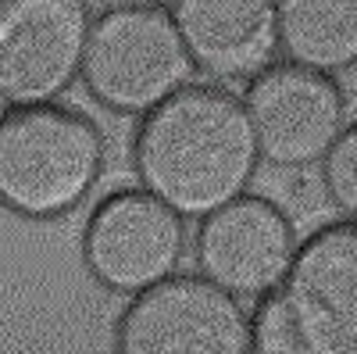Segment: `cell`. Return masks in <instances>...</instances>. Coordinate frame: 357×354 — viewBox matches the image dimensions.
<instances>
[{
    "label": "cell",
    "mask_w": 357,
    "mask_h": 354,
    "mask_svg": "<svg viewBox=\"0 0 357 354\" xmlns=\"http://www.w3.org/2000/svg\"><path fill=\"white\" fill-rule=\"evenodd\" d=\"M107 143L86 115L61 104L0 115V204L22 219L72 215L104 175Z\"/></svg>",
    "instance_id": "cell-3"
},
{
    "label": "cell",
    "mask_w": 357,
    "mask_h": 354,
    "mask_svg": "<svg viewBox=\"0 0 357 354\" xmlns=\"http://www.w3.org/2000/svg\"><path fill=\"white\" fill-rule=\"evenodd\" d=\"M172 25L193 72L250 82L279 57L275 0H172Z\"/></svg>",
    "instance_id": "cell-10"
},
{
    "label": "cell",
    "mask_w": 357,
    "mask_h": 354,
    "mask_svg": "<svg viewBox=\"0 0 357 354\" xmlns=\"http://www.w3.org/2000/svg\"><path fill=\"white\" fill-rule=\"evenodd\" d=\"M183 247V219L146 190H118L104 197L82 229V261L89 276L129 297L172 279Z\"/></svg>",
    "instance_id": "cell-7"
},
{
    "label": "cell",
    "mask_w": 357,
    "mask_h": 354,
    "mask_svg": "<svg viewBox=\"0 0 357 354\" xmlns=\"http://www.w3.org/2000/svg\"><path fill=\"white\" fill-rule=\"evenodd\" d=\"M86 4L100 11H132V8H165L172 0H86Z\"/></svg>",
    "instance_id": "cell-13"
},
{
    "label": "cell",
    "mask_w": 357,
    "mask_h": 354,
    "mask_svg": "<svg viewBox=\"0 0 357 354\" xmlns=\"http://www.w3.org/2000/svg\"><path fill=\"white\" fill-rule=\"evenodd\" d=\"M296 247V229L279 204L243 193L200 222L197 269L236 301L264 297L286 276Z\"/></svg>",
    "instance_id": "cell-9"
},
{
    "label": "cell",
    "mask_w": 357,
    "mask_h": 354,
    "mask_svg": "<svg viewBox=\"0 0 357 354\" xmlns=\"http://www.w3.org/2000/svg\"><path fill=\"white\" fill-rule=\"evenodd\" d=\"M275 29L289 65L321 75L357 65V0H275Z\"/></svg>",
    "instance_id": "cell-11"
},
{
    "label": "cell",
    "mask_w": 357,
    "mask_h": 354,
    "mask_svg": "<svg viewBox=\"0 0 357 354\" xmlns=\"http://www.w3.org/2000/svg\"><path fill=\"white\" fill-rule=\"evenodd\" d=\"M254 354H357V222L296 247L250 322Z\"/></svg>",
    "instance_id": "cell-2"
},
{
    "label": "cell",
    "mask_w": 357,
    "mask_h": 354,
    "mask_svg": "<svg viewBox=\"0 0 357 354\" xmlns=\"http://www.w3.org/2000/svg\"><path fill=\"white\" fill-rule=\"evenodd\" d=\"M321 183L329 200L336 204V212H343L347 222H357V122L343 126L336 143L325 151Z\"/></svg>",
    "instance_id": "cell-12"
},
{
    "label": "cell",
    "mask_w": 357,
    "mask_h": 354,
    "mask_svg": "<svg viewBox=\"0 0 357 354\" xmlns=\"http://www.w3.org/2000/svg\"><path fill=\"white\" fill-rule=\"evenodd\" d=\"M86 90L114 115H151L190 86L193 61L165 8L100 11L79 68Z\"/></svg>",
    "instance_id": "cell-4"
},
{
    "label": "cell",
    "mask_w": 357,
    "mask_h": 354,
    "mask_svg": "<svg viewBox=\"0 0 357 354\" xmlns=\"http://www.w3.org/2000/svg\"><path fill=\"white\" fill-rule=\"evenodd\" d=\"M257 154L279 168H304L325 158L347 126L343 90L333 75L275 61L243 90Z\"/></svg>",
    "instance_id": "cell-8"
},
{
    "label": "cell",
    "mask_w": 357,
    "mask_h": 354,
    "mask_svg": "<svg viewBox=\"0 0 357 354\" xmlns=\"http://www.w3.org/2000/svg\"><path fill=\"white\" fill-rule=\"evenodd\" d=\"M257 161L243 101L222 86H183L143 115L132 136L143 190L178 219H207L243 197Z\"/></svg>",
    "instance_id": "cell-1"
},
{
    "label": "cell",
    "mask_w": 357,
    "mask_h": 354,
    "mask_svg": "<svg viewBox=\"0 0 357 354\" xmlns=\"http://www.w3.org/2000/svg\"><path fill=\"white\" fill-rule=\"evenodd\" d=\"M89 25L86 0H0V101L57 104L79 79Z\"/></svg>",
    "instance_id": "cell-6"
},
{
    "label": "cell",
    "mask_w": 357,
    "mask_h": 354,
    "mask_svg": "<svg viewBox=\"0 0 357 354\" xmlns=\"http://www.w3.org/2000/svg\"><path fill=\"white\" fill-rule=\"evenodd\" d=\"M114 354H254L250 318L207 279L172 276L132 297Z\"/></svg>",
    "instance_id": "cell-5"
}]
</instances>
